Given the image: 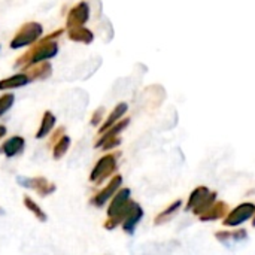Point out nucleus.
<instances>
[{"label":"nucleus","instance_id":"6ab92c4d","mask_svg":"<svg viewBox=\"0 0 255 255\" xmlns=\"http://www.w3.org/2000/svg\"><path fill=\"white\" fill-rule=\"evenodd\" d=\"M121 143V139L117 136V137H111V139H108L106 142H103V145L100 146L103 151H108V149H112V148H117L118 145Z\"/></svg>","mask_w":255,"mask_h":255},{"label":"nucleus","instance_id":"f3484780","mask_svg":"<svg viewBox=\"0 0 255 255\" xmlns=\"http://www.w3.org/2000/svg\"><path fill=\"white\" fill-rule=\"evenodd\" d=\"M22 203H24V208H25L27 211H30V212L36 217V220H39L40 223H45V221H46V214L43 212V209H42L33 199H30L28 196H25V197L22 199Z\"/></svg>","mask_w":255,"mask_h":255},{"label":"nucleus","instance_id":"1a4fd4ad","mask_svg":"<svg viewBox=\"0 0 255 255\" xmlns=\"http://www.w3.org/2000/svg\"><path fill=\"white\" fill-rule=\"evenodd\" d=\"M25 148V140L22 136H12L9 137L1 146H0V154H3L6 158H12L19 155Z\"/></svg>","mask_w":255,"mask_h":255},{"label":"nucleus","instance_id":"0eeeda50","mask_svg":"<svg viewBox=\"0 0 255 255\" xmlns=\"http://www.w3.org/2000/svg\"><path fill=\"white\" fill-rule=\"evenodd\" d=\"M22 72L28 76L30 82L31 81H42L51 76L52 73V66L46 61H40V63H33V64H27L22 67Z\"/></svg>","mask_w":255,"mask_h":255},{"label":"nucleus","instance_id":"6e6552de","mask_svg":"<svg viewBox=\"0 0 255 255\" xmlns=\"http://www.w3.org/2000/svg\"><path fill=\"white\" fill-rule=\"evenodd\" d=\"M130 202V190L128 188H123L120 191H117L112 196V202L108 206V218L115 217L118 212H121Z\"/></svg>","mask_w":255,"mask_h":255},{"label":"nucleus","instance_id":"a211bd4d","mask_svg":"<svg viewBox=\"0 0 255 255\" xmlns=\"http://www.w3.org/2000/svg\"><path fill=\"white\" fill-rule=\"evenodd\" d=\"M13 100H15V97L12 93H6V94L0 96V117H3L12 108Z\"/></svg>","mask_w":255,"mask_h":255},{"label":"nucleus","instance_id":"f257e3e1","mask_svg":"<svg viewBox=\"0 0 255 255\" xmlns=\"http://www.w3.org/2000/svg\"><path fill=\"white\" fill-rule=\"evenodd\" d=\"M63 33H64V30L63 28H58V30L49 33L48 36H45L42 40H37L36 45H33L27 52H24L21 57L16 58L15 67H24L27 64L40 63V61H46V60L54 58L57 55V52H58L57 39Z\"/></svg>","mask_w":255,"mask_h":255},{"label":"nucleus","instance_id":"aec40b11","mask_svg":"<svg viewBox=\"0 0 255 255\" xmlns=\"http://www.w3.org/2000/svg\"><path fill=\"white\" fill-rule=\"evenodd\" d=\"M103 114H105V109L103 108H99L94 114H93V117H91V120H90V124L91 126H99L100 123H102V118H103Z\"/></svg>","mask_w":255,"mask_h":255},{"label":"nucleus","instance_id":"412c9836","mask_svg":"<svg viewBox=\"0 0 255 255\" xmlns=\"http://www.w3.org/2000/svg\"><path fill=\"white\" fill-rule=\"evenodd\" d=\"M64 131H66V128L64 127H58V128H55V131L52 133V136H51V139H49V145H54L63 134H64Z\"/></svg>","mask_w":255,"mask_h":255},{"label":"nucleus","instance_id":"423d86ee","mask_svg":"<svg viewBox=\"0 0 255 255\" xmlns=\"http://www.w3.org/2000/svg\"><path fill=\"white\" fill-rule=\"evenodd\" d=\"M88 18H90V6H88V3L87 1H79L78 4H75L69 10L66 25H67V28L78 27V25H85Z\"/></svg>","mask_w":255,"mask_h":255},{"label":"nucleus","instance_id":"4468645a","mask_svg":"<svg viewBox=\"0 0 255 255\" xmlns=\"http://www.w3.org/2000/svg\"><path fill=\"white\" fill-rule=\"evenodd\" d=\"M55 123H57L55 115H54L52 112L46 111V112L43 114V117H42L39 130L36 131V137H37V139H43V137H46L48 134H51V131H52L54 127H55Z\"/></svg>","mask_w":255,"mask_h":255},{"label":"nucleus","instance_id":"f8f14e48","mask_svg":"<svg viewBox=\"0 0 255 255\" xmlns=\"http://www.w3.org/2000/svg\"><path fill=\"white\" fill-rule=\"evenodd\" d=\"M142 217H143V211H142V208H140L137 203H133V206H131V209H130L128 215H127V217H126V220L121 223V224H123L124 232H126V233H133L134 227L139 224V221H140V218H142Z\"/></svg>","mask_w":255,"mask_h":255},{"label":"nucleus","instance_id":"ddd939ff","mask_svg":"<svg viewBox=\"0 0 255 255\" xmlns=\"http://www.w3.org/2000/svg\"><path fill=\"white\" fill-rule=\"evenodd\" d=\"M28 82H30L28 76L24 72H21V73L12 75V76H9L6 79H1L0 81V90L7 91V90H13V88H19V87H22V85H25Z\"/></svg>","mask_w":255,"mask_h":255},{"label":"nucleus","instance_id":"9d476101","mask_svg":"<svg viewBox=\"0 0 255 255\" xmlns=\"http://www.w3.org/2000/svg\"><path fill=\"white\" fill-rule=\"evenodd\" d=\"M128 123H130V120H128V118H126V120H121V121L115 123V124H114V126H111L109 128H106L103 133H100V137H99V140L94 143V146H96V148H100V146L103 145V142H106L108 139L120 136V133H121V131H124V130L127 128Z\"/></svg>","mask_w":255,"mask_h":255},{"label":"nucleus","instance_id":"4be33fe9","mask_svg":"<svg viewBox=\"0 0 255 255\" xmlns=\"http://www.w3.org/2000/svg\"><path fill=\"white\" fill-rule=\"evenodd\" d=\"M3 136H6V127L0 124V139H1Z\"/></svg>","mask_w":255,"mask_h":255},{"label":"nucleus","instance_id":"39448f33","mask_svg":"<svg viewBox=\"0 0 255 255\" xmlns=\"http://www.w3.org/2000/svg\"><path fill=\"white\" fill-rule=\"evenodd\" d=\"M123 182V176L121 175H115L97 194H94L90 200V203L96 208H102L106 205V202L109 199H112V196L120 190V185Z\"/></svg>","mask_w":255,"mask_h":255},{"label":"nucleus","instance_id":"7ed1b4c3","mask_svg":"<svg viewBox=\"0 0 255 255\" xmlns=\"http://www.w3.org/2000/svg\"><path fill=\"white\" fill-rule=\"evenodd\" d=\"M117 158H118L117 152L103 155L93 167V170L90 173V181L94 182L96 185H99V184L105 182L109 176H112L114 172L117 170Z\"/></svg>","mask_w":255,"mask_h":255},{"label":"nucleus","instance_id":"9b49d317","mask_svg":"<svg viewBox=\"0 0 255 255\" xmlns=\"http://www.w3.org/2000/svg\"><path fill=\"white\" fill-rule=\"evenodd\" d=\"M67 34L69 39L73 42H79V43H91L94 40V34L90 28H87L85 25H78V27H70L67 28Z\"/></svg>","mask_w":255,"mask_h":255},{"label":"nucleus","instance_id":"2eb2a0df","mask_svg":"<svg viewBox=\"0 0 255 255\" xmlns=\"http://www.w3.org/2000/svg\"><path fill=\"white\" fill-rule=\"evenodd\" d=\"M126 112H127V105H126V103H118V105L114 108V111L109 114V117L105 120L103 126L99 128V134H100V133H103L106 128H109L111 126H114L115 123H118V121H120V118H121Z\"/></svg>","mask_w":255,"mask_h":255},{"label":"nucleus","instance_id":"20e7f679","mask_svg":"<svg viewBox=\"0 0 255 255\" xmlns=\"http://www.w3.org/2000/svg\"><path fill=\"white\" fill-rule=\"evenodd\" d=\"M16 182L24 187V188H30L33 191H36L40 197H46L49 194H52L57 188L55 184L49 182L46 178L43 176H36V178H27V176H18Z\"/></svg>","mask_w":255,"mask_h":255},{"label":"nucleus","instance_id":"5701e85b","mask_svg":"<svg viewBox=\"0 0 255 255\" xmlns=\"http://www.w3.org/2000/svg\"><path fill=\"white\" fill-rule=\"evenodd\" d=\"M0 214H1V209H0Z\"/></svg>","mask_w":255,"mask_h":255},{"label":"nucleus","instance_id":"dca6fc26","mask_svg":"<svg viewBox=\"0 0 255 255\" xmlns=\"http://www.w3.org/2000/svg\"><path fill=\"white\" fill-rule=\"evenodd\" d=\"M69 148H70V137L67 134H63L54 143V148H52V157H54V160H60L61 157H64L66 152L69 151Z\"/></svg>","mask_w":255,"mask_h":255},{"label":"nucleus","instance_id":"f03ea898","mask_svg":"<svg viewBox=\"0 0 255 255\" xmlns=\"http://www.w3.org/2000/svg\"><path fill=\"white\" fill-rule=\"evenodd\" d=\"M42 33H43L42 24H39V22H36V21L25 22L24 25L19 27V30H18V31L15 33V36L12 37V40H10V48H12V49H19V48L33 45V43H36V42L42 37Z\"/></svg>","mask_w":255,"mask_h":255}]
</instances>
